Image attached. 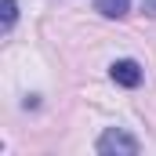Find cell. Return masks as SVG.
Returning <instances> with one entry per match:
<instances>
[{"mask_svg":"<svg viewBox=\"0 0 156 156\" xmlns=\"http://www.w3.org/2000/svg\"><path fill=\"white\" fill-rule=\"evenodd\" d=\"M98 153L102 156H113V153H120V156H134L138 153V142L127 134V131H105L102 138H98Z\"/></svg>","mask_w":156,"mask_h":156,"instance_id":"1","label":"cell"},{"mask_svg":"<svg viewBox=\"0 0 156 156\" xmlns=\"http://www.w3.org/2000/svg\"><path fill=\"white\" fill-rule=\"evenodd\" d=\"M113 80H116L120 87H138L142 83V66L138 62H131V58H120V62H113Z\"/></svg>","mask_w":156,"mask_h":156,"instance_id":"2","label":"cell"},{"mask_svg":"<svg viewBox=\"0 0 156 156\" xmlns=\"http://www.w3.org/2000/svg\"><path fill=\"white\" fill-rule=\"evenodd\" d=\"M98 11H102L105 18H123V15L131 11V4H127V0H98Z\"/></svg>","mask_w":156,"mask_h":156,"instance_id":"3","label":"cell"},{"mask_svg":"<svg viewBox=\"0 0 156 156\" xmlns=\"http://www.w3.org/2000/svg\"><path fill=\"white\" fill-rule=\"evenodd\" d=\"M0 11H4V29L15 26V15H18V4L15 0H0Z\"/></svg>","mask_w":156,"mask_h":156,"instance_id":"4","label":"cell"},{"mask_svg":"<svg viewBox=\"0 0 156 156\" xmlns=\"http://www.w3.org/2000/svg\"><path fill=\"white\" fill-rule=\"evenodd\" d=\"M142 11L145 15H156V0H142Z\"/></svg>","mask_w":156,"mask_h":156,"instance_id":"5","label":"cell"}]
</instances>
